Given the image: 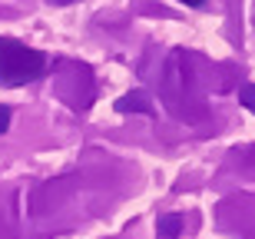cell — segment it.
Instances as JSON below:
<instances>
[{"label": "cell", "mask_w": 255, "mask_h": 239, "mask_svg": "<svg viewBox=\"0 0 255 239\" xmlns=\"http://www.w3.org/2000/svg\"><path fill=\"white\" fill-rule=\"evenodd\" d=\"M239 103L246 106V110H252V113H255V83H246L242 90H239Z\"/></svg>", "instance_id": "277c9868"}, {"label": "cell", "mask_w": 255, "mask_h": 239, "mask_svg": "<svg viewBox=\"0 0 255 239\" xmlns=\"http://www.w3.org/2000/svg\"><path fill=\"white\" fill-rule=\"evenodd\" d=\"M47 73V57L13 37H0V86H23Z\"/></svg>", "instance_id": "6da1fadb"}, {"label": "cell", "mask_w": 255, "mask_h": 239, "mask_svg": "<svg viewBox=\"0 0 255 239\" xmlns=\"http://www.w3.org/2000/svg\"><path fill=\"white\" fill-rule=\"evenodd\" d=\"M116 110L120 113H129V110H139V113H149L152 103H149V96L142 93V90H132V93H126L120 103H116Z\"/></svg>", "instance_id": "3957f363"}, {"label": "cell", "mask_w": 255, "mask_h": 239, "mask_svg": "<svg viewBox=\"0 0 255 239\" xmlns=\"http://www.w3.org/2000/svg\"><path fill=\"white\" fill-rule=\"evenodd\" d=\"M179 3H186V7H202L206 0H179Z\"/></svg>", "instance_id": "8992f818"}, {"label": "cell", "mask_w": 255, "mask_h": 239, "mask_svg": "<svg viewBox=\"0 0 255 239\" xmlns=\"http://www.w3.org/2000/svg\"><path fill=\"white\" fill-rule=\"evenodd\" d=\"M182 226H186V223H182L179 213H166V216L156 220V233H159V239H176L182 233Z\"/></svg>", "instance_id": "7a4b0ae2"}, {"label": "cell", "mask_w": 255, "mask_h": 239, "mask_svg": "<svg viewBox=\"0 0 255 239\" xmlns=\"http://www.w3.org/2000/svg\"><path fill=\"white\" fill-rule=\"evenodd\" d=\"M7 126H10V110L0 106V133H7Z\"/></svg>", "instance_id": "5b68a950"}]
</instances>
